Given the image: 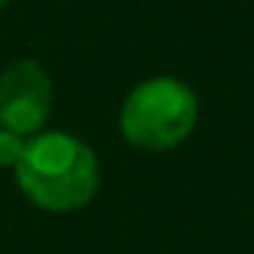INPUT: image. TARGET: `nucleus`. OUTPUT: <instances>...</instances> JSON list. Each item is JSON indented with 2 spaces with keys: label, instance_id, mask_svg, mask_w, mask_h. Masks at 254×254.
<instances>
[{
  "label": "nucleus",
  "instance_id": "nucleus-5",
  "mask_svg": "<svg viewBox=\"0 0 254 254\" xmlns=\"http://www.w3.org/2000/svg\"><path fill=\"white\" fill-rule=\"evenodd\" d=\"M3 3H6V0H0V6H3Z\"/></svg>",
  "mask_w": 254,
  "mask_h": 254
},
{
  "label": "nucleus",
  "instance_id": "nucleus-1",
  "mask_svg": "<svg viewBox=\"0 0 254 254\" xmlns=\"http://www.w3.org/2000/svg\"><path fill=\"white\" fill-rule=\"evenodd\" d=\"M13 171L19 190L49 212L81 209L100 187L97 155L68 132H39L29 138Z\"/></svg>",
  "mask_w": 254,
  "mask_h": 254
},
{
  "label": "nucleus",
  "instance_id": "nucleus-3",
  "mask_svg": "<svg viewBox=\"0 0 254 254\" xmlns=\"http://www.w3.org/2000/svg\"><path fill=\"white\" fill-rule=\"evenodd\" d=\"M52 113V81L39 62H16L0 74V126L32 135Z\"/></svg>",
  "mask_w": 254,
  "mask_h": 254
},
{
  "label": "nucleus",
  "instance_id": "nucleus-2",
  "mask_svg": "<svg viewBox=\"0 0 254 254\" xmlns=\"http://www.w3.org/2000/svg\"><path fill=\"white\" fill-rule=\"evenodd\" d=\"M199 119L196 93L177 77H148L126 97L119 132L145 151H168L187 142Z\"/></svg>",
  "mask_w": 254,
  "mask_h": 254
},
{
  "label": "nucleus",
  "instance_id": "nucleus-4",
  "mask_svg": "<svg viewBox=\"0 0 254 254\" xmlns=\"http://www.w3.org/2000/svg\"><path fill=\"white\" fill-rule=\"evenodd\" d=\"M23 148L26 138L0 126V168H16V161L23 158Z\"/></svg>",
  "mask_w": 254,
  "mask_h": 254
}]
</instances>
